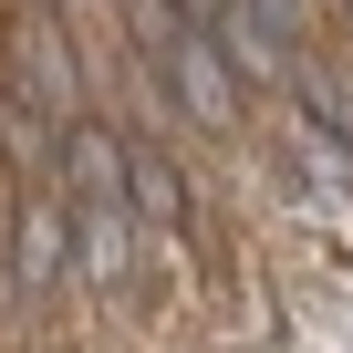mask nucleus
Instances as JSON below:
<instances>
[{
  "label": "nucleus",
  "mask_w": 353,
  "mask_h": 353,
  "mask_svg": "<svg viewBox=\"0 0 353 353\" xmlns=\"http://www.w3.org/2000/svg\"><path fill=\"white\" fill-rule=\"evenodd\" d=\"M63 219H73V208H32V219H21V281H32V291L63 270Z\"/></svg>",
  "instance_id": "obj_4"
},
{
  "label": "nucleus",
  "mask_w": 353,
  "mask_h": 353,
  "mask_svg": "<svg viewBox=\"0 0 353 353\" xmlns=\"http://www.w3.org/2000/svg\"><path fill=\"white\" fill-rule=\"evenodd\" d=\"M176 11H188V21H208V32H219V21H229V0H176Z\"/></svg>",
  "instance_id": "obj_5"
},
{
  "label": "nucleus",
  "mask_w": 353,
  "mask_h": 353,
  "mask_svg": "<svg viewBox=\"0 0 353 353\" xmlns=\"http://www.w3.org/2000/svg\"><path fill=\"white\" fill-rule=\"evenodd\" d=\"M21 104H42V114H73V52H63V32H52V11H21Z\"/></svg>",
  "instance_id": "obj_1"
},
{
  "label": "nucleus",
  "mask_w": 353,
  "mask_h": 353,
  "mask_svg": "<svg viewBox=\"0 0 353 353\" xmlns=\"http://www.w3.org/2000/svg\"><path fill=\"white\" fill-rule=\"evenodd\" d=\"M125 219H135V198H73V270L83 281L125 270Z\"/></svg>",
  "instance_id": "obj_2"
},
{
  "label": "nucleus",
  "mask_w": 353,
  "mask_h": 353,
  "mask_svg": "<svg viewBox=\"0 0 353 353\" xmlns=\"http://www.w3.org/2000/svg\"><path fill=\"white\" fill-rule=\"evenodd\" d=\"M125 188H135V219H156V229L188 219V188H176V166H166V145H156V135H135V145H125Z\"/></svg>",
  "instance_id": "obj_3"
}]
</instances>
